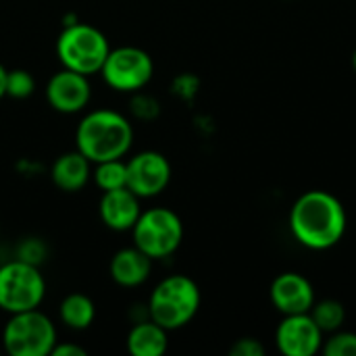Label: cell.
Masks as SVG:
<instances>
[{
	"label": "cell",
	"instance_id": "6da1fadb",
	"mask_svg": "<svg viewBox=\"0 0 356 356\" xmlns=\"http://www.w3.org/2000/svg\"><path fill=\"white\" fill-rule=\"evenodd\" d=\"M348 215L342 200L327 190H309L296 198L290 211V232L309 250H330L342 242Z\"/></svg>",
	"mask_w": 356,
	"mask_h": 356
},
{
	"label": "cell",
	"instance_id": "7a4b0ae2",
	"mask_svg": "<svg viewBox=\"0 0 356 356\" xmlns=\"http://www.w3.org/2000/svg\"><path fill=\"white\" fill-rule=\"evenodd\" d=\"M134 146L131 121L113 108H96L81 117L75 129V148L92 163L123 159Z\"/></svg>",
	"mask_w": 356,
	"mask_h": 356
},
{
	"label": "cell",
	"instance_id": "3957f363",
	"mask_svg": "<svg viewBox=\"0 0 356 356\" xmlns=\"http://www.w3.org/2000/svg\"><path fill=\"white\" fill-rule=\"evenodd\" d=\"M202 294L198 284L181 273L161 280L148 298V315L167 332L186 327L200 311Z\"/></svg>",
	"mask_w": 356,
	"mask_h": 356
},
{
	"label": "cell",
	"instance_id": "277c9868",
	"mask_svg": "<svg viewBox=\"0 0 356 356\" xmlns=\"http://www.w3.org/2000/svg\"><path fill=\"white\" fill-rule=\"evenodd\" d=\"M108 52L111 44L106 35L83 21L63 25V31L56 38V56L60 65L88 77L100 73Z\"/></svg>",
	"mask_w": 356,
	"mask_h": 356
},
{
	"label": "cell",
	"instance_id": "5b68a950",
	"mask_svg": "<svg viewBox=\"0 0 356 356\" xmlns=\"http://www.w3.org/2000/svg\"><path fill=\"white\" fill-rule=\"evenodd\" d=\"M56 342V327L40 309L13 313L2 330V348L10 356H50Z\"/></svg>",
	"mask_w": 356,
	"mask_h": 356
},
{
	"label": "cell",
	"instance_id": "8992f818",
	"mask_svg": "<svg viewBox=\"0 0 356 356\" xmlns=\"http://www.w3.org/2000/svg\"><path fill=\"white\" fill-rule=\"evenodd\" d=\"M134 246L152 261L171 257L184 242V223L179 215L167 207H150L140 213L131 227Z\"/></svg>",
	"mask_w": 356,
	"mask_h": 356
},
{
	"label": "cell",
	"instance_id": "52a82bcc",
	"mask_svg": "<svg viewBox=\"0 0 356 356\" xmlns=\"http://www.w3.org/2000/svg\"><path fill=\"white\" fill-rule=\"evenodd\" d=\"M46 296V280L38 265L13 259L0 265V311L13 315L40 309Z\"/></svg>",
	"mask_w": 356,
	"mask_h": 356
},
{
	"label": "cell",
	"instance_id": "ba28073f",
	"mask_svg": "<svg viewBox=\"0 0 356 356\" xmlns=\"http://www.w3.org/2000/svg\"><path fill=\"white\" fill-rule=\"evenodd\" d=\"M100 75L104 83L121 94H134L144 90L154 75L152 56L138 46L111 48Z\"/></svg>",
	"mask_w": 356,
	"mask_h": 356
},
{
	"label": "cell",
	"instance_id": "9c48e42d",
	"mask_svg": "<svg viewBox=\"0 0 356 356\" xmlns=\"http://www.w3.org/2000/svg\"><path fill=\"white\" fill-rule=\"evenodd\" d=\"M127 165V188L142 200L154 198L167 190L171 184V163L163 152L142 150L134 154Z\"/></svg>",
	"mask_w": 356,
	"mask_h": 356
},
{
	"label": "cell",
	"instance_id": "30bf717a",
	"mask_svg": "<svg viewBox=\"0 0 356 356\" xmlns=\"http://www.w3.org/2000/svg\"><path fill=\"white\" fill-rule=\"evenodd\" d=\"M325 334L313 321L311 313L284 315L275 330V344L284 356H315L321 353Z\"/></svg>",
	"mask_w": 356,
	"mask_h": 356
},
{
	"label": "cell",
	"instance_id": "8fae6325",
	"mask_svg": "<svg viewBox=\"0 0 356 356\" xmlns=\"http://www.w3.org/2000/svg\"><path fill=\"white\" fill-rule=\"evenodd\" d=\"M44 94H46L48 104L56 113H63V115L81 113L92 98L90 77L63 67L48 79Z\"/></svg>",
	"mask_w": 356,
	"mask_h": 356
},
{
	"label": "cell",
	"instance_id": "7c38bea8",
	"mask_svg": "<svg viewBox=\"0 0 356 356\" xmlns=\"http://www.w3.org/2000/svg\"><path fill=\"white\" fill-rule=\"evenodd\" d=\"M269 298L275 311L282 315H300L309 313L315 305V288L313 284L296 271L280 273L269 288Z\"/></svg>",
	"mask_w": 356,
	"mask_h": 356
},
{
	"label": "cell",
	"instance_id": "4fadbf2b",
	"mask_svg": "<svg viewBox=\"0 0 356 356\" xmlns=\"http://www.w3.org/2000/svg\"><path fill=\"white\" fill-rule=\"evenodd\" d=\"M98 213L102 223L113 232H131L136 225L142 207L140 198L129 188H119L111 192H102L98 202Z\"/></svg>",
	"mask_w": 356,
	"mask_h": 356
},
{
	"label": "cell",
	"instance_id": "5bb4252c",
	"mask_svg": "<svg viewBox=\"0 0 356 356\" xmlns=\"http://www.w3.org/2000/svg\"><path fill=\"white\" fill-rule=\"evenodd\" d=\"M152 259L136 246L121 248L108 263L111 280L121 288H138L148 282L152 273Z\"/></svg>",
	"mask_w": 356,
	"mask_h": 356
},
{
	"label": "cell",
	"instance_id": "9a60e30c",
	"mask_svg": "<svg viewBox=\"0 0 356 356\" xmlns=\"http://www.w3.org/2000/svg\"><path fill=\"white\" fill-rule=\"evenodd\" d=\"M92 163L75 148L71 152H63L50 169V177L52 184L63 190V192H79L88 186V181L92 179Z\"/></svg>",
	"mask_w": 356,
	"mask_h": 356
},
{
	"label": "cell",
	"instance_id": "2e32d148",
	"mask_svg": "<svg viewBox=\"0 0 356 356\" xmlns=\"http://www.w3.org/2000/svg\"><path fill=\"white\" fill-rule=\"evenodd\" d=\"M125 346L131 356H163L169 348V332L152 319H146L131 325Z\"/></svg>",
	"mask_w": 356,
	"mask_h": 356
},
{
	"label": "cell",
	"instance_id": "e0dca14e",
	"mask_svg": "<svg viewBox=\"0 0 356 356\" xmlns=\"http://www.w3.org/2000/svg\"><path fill=\"white\" fill-rule=\"evenodd\" d=\"M58 319L65 327H69L73 332H83L96 319V305L86 294H79V292L69 294L63 298V302L58 307Z\"/></svg>",
	"mask_w": 356,
	"mask_h": 356
},
{
	"label": "cell",
	"instance_id": "ac0fdd59",
	"mask_svg": "<svg viewBox=\"0 0 356 356\" xmlns=\"http://www.w3.org/2000/svg\"><path fill=\"white\" fill-rule=\"evenodd\" d=\"M313 321L319 325V330L327 336L338 330H342L346 321V309L340 300L336 298H325V300H315L313 309L309 311Z\"/></svg>",
	"mask_w": 356,
	"mask_h": 356
},
{
	"label": "cell",
	"instance_id": "d6986e66",
	"mask_svg": "<svg viewBox=\"0 0 356 356\" xmlns=\"http://www.w3.org/2000/svg\"><path fill=\"white\" fill-rule=\"evenodd\" d=\"M92 179L102 192L127 188V165L123 159H111L92 167Z\"/></svg>",
	"mask_w": 356,
	"mask_h": 356
},
{
	"label": "cell",
	"instance_id": "ffe728a7",
	"mask_svg": "<svg viewBox=\"0 0 356 356\" xmlns=\"http://www.w3.org/2000/svg\"><path fill=\"white\" fill-rule=\"evenodd\" d=\"M321 353L325 356H356V334L338 330L334 334H327L323 340Z\"/></svg>",
	"mask_w": 356,
	"mask_h": 356
},
{
	"label": "cell",
	"instance_id": "44dd1931",
	"mask_svg": "<svg viewBox=\"0 0 356 356\" xmlns=\"http://www.w3.org/2000/svg\"><path fill=\"white\" fill-rule=\"evenodd\" d=\"M35 90V79L27 69L6 71V96L15 100L29 98Z\"/></svg>",
	"mask_w": 356,
	"mask_h": 356
},
{
	"label": "cell",
	"instance_id": "7402d4cb",
	"mask_svg": "<svg viewBox=\"0 0 356 356\" xmlns=\"http://www.w3.org/2000/svg\"><path fill=\"white\" fill-rule=\"evenodd\" d=\"M129 113L134 119L138 121H152L159 117L161 113V104L154 96L146 94V92H134L131 100H129Z\"/></svg>",
	"mask_w": 356,
	"mask_h": 356
},
{
	"label": "cell",
	"instance_id": "603a6c76",
	"mask_svg": "<svg viewBox=\"0 0 356 356\" xmlns=\"http://www.w3.org/2000/svg\"><path fill=\"white\" fill-rule=\"evenodd\" d=\"M46 244L40 240V238H25L23 242H19L17 246V257L19 261H25V263H31V265H42L44 259H46Z\"/></svg>",
	"mask_w": 356,
	"mask_h": 356
},
{
	"label": "cell",
	"instance_id": "cb8c5ba5",
	"mask_svg": "<svg viewBox=\"0 0 356 356\" xmlns=\"http://www.w3.org/2000/svg\"><path fill=\"white\" fill-rule=\"evenodd\" d=\"M265 346L257 338H240L229 348L232 356H265Z\"/></svg>",
	"mask_w": 356,
	"mask_h": 356
},
{
	"label": "cell",
	"instance_id": "d4e9b609",
	"mask_svg": "<svg viewBox=\"0 0 356 356\" xmlns=\"http://www.w3.org/2000/svg\"><path fill=\"white\" fill-rule=\"evenodd\" d=\"M196 88H198V79L192 75H179L173 81V94L179 98H186V100H190L196 94Z\"/></svg>",
	"mask_w": 356,
	"mask_h": 356
},
{
	"label": "cell",
	"instance_id": "484cf974",
	"mask_svg": "<svg viewBox=\"0 0 356 356\" xmlns=\"http://www.w3.org/2000/svg\"><path fill=\"white\" fill-rule=\"evenodd\" d=\"M86 348H81V346H77V344H65V342H56L54 344V348H52V353L50 356H86Z\"/></svg>",
	"mask_w": 356,
	"mask_h": 356
},
{
	"label": "cell",
	"instance_id": "4316f807",
	"mask_svg": "<svg viewBox=\"0 0 356 356\" xmlns=\"http://www.w3.org/2000/svg\"><path fill=\"white\" fill-rule=\"evenodd\" d=\"M6 96V69L4 65H0V100Z\"/></svg>",
	"mask_w": 356,
	"mask_h": 356
},
{
	"label": "cell",
	"instance_id": "83f0119b",
	"mask_svg": "<svg viewBox=\"0 0 356 356\" xmlns=\"http://www.w3.org/2000/svg\"><path fill=\"white\" fill-rule=\"evenodd\" d=\"M353 69H355V71H356V50H355V52H353Z\"/></svg>",
	"mask_w": 356,
	"mask_h": 356
}]
</instances>
